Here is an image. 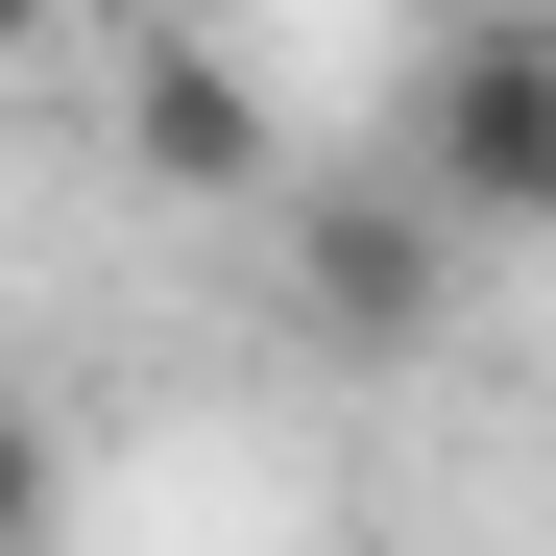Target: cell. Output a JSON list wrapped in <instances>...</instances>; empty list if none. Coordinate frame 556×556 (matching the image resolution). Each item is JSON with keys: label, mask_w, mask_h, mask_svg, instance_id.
<instances>
[{"label": "cell", "mask_w": 556, "mask_h": 556, "mask_svg": "<svg viewBox=\"0 0 556 556\" xmlns=\"http://www.w3.org/2000/svg\"><path fill=\"white\" fill-rule=\"evenodd\" d=\"M412 194H435L459 242H532V218H556V25H459V49L412 73Z\"/></svg>", "instance_id": "1"}, {"label": "cell", "mask_w": 556, "mask_h": 556, "mask_svg": "<svg viewBox=\"0 0 556 556\" xmlns=\"http://www.w3.org/2000/svg\"><path fill=\"white\" fill-rule=\"evenodd\" d=\"M435 242H459V218L412 194V169H339V194L291 218V266H315V339H363V363H388V339H435V291H459Z\"/></svg>", "instance_id": "2"}, {"label": "cell", "mask_w": 556, "mask_h": 556, "mask_svg": "<svg viewBox=\"0 0 556 556\" xmlns=\"http://www.w3.org/2000/svg\"><path fill=\"white\" fill-rule=\"evenodd\" d=\"M122 169L146 194H291V122H266L218 49H122Z\"/></svg>", "instance_id": "3"}, {"label": "cell", "mask_w": 556, "mask_h": 556, "mask_svg": "<svg viewBox=\"0 0 556 556\" xmlns=\"http://www.w3.org/2000/svg\"><path fill=\"white\" fill-rule=\"evenodd\" d=\"M25 532H49V435L0 412V556H25Z\"/></svg>", "instance_id": "4"}, {"label": "cell", "mask_w": 556, "mask_h": 556, "mask_svg": "<svg viewBox=\"0 0 556 556\" xmlns=\"http://www.w3.org/2000/svg\"><path fill=\"white\" fill-rule=\"evenodd\" d=\"M49 49H73V0H0V73H49Z\"/></svg>", "instance_id": "5"}]
</instances>
